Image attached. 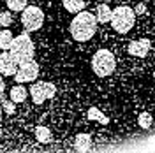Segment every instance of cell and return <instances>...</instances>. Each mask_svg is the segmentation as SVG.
Here are the masks:
<instances>
[{
	"label": "cell",
	"instance_id": "cell-8",
	"mask_svg": "<svg viewBox=\"0 0 155 153\" xmlns=\"http://www.w3.org/2000/svg\"><path fill=\"white\" fill-rule=\"evenodd\" d=\"M18 65L19 62L12 57L11 51L9 53H5V51L0 53V74L2 76H14L18 70Z\"/></svg>",
	"mask_w": 155,
	"mask_h": 153
},
{
	"label": "cell",
	"instance_id": "cell-4",
	"mask_svg": "<svg viewBox=\"0 0 155 153\" xmlns=\"http://www.w3.org/2000/svg\"><path fill=\"white\" fill-rule=\"evenodd\" d=\"M9 51L12 53V57L18 62H25V60L34 58L35 46H34V41L30 39L28 34H21V35L12 39V44H11Z\"/></svg>",
	"mask_w": 155,
	"mask_h": 153
},
{
	"label": "cell",
	"instance_id": "cell-1",
	"mask_svg": "<svg viewBox=\"0 0 155 153\" xmlns=\"http://www.w3.org/2000/svg\"><path fill=\"white\" fill-rule=\"evenodd\" d=\"M71 35L74 41L78 42H87L90 39L95 35L97 32V18L92 14V12H88V11H79L74 19L71 21Z\"/></svg>",
	"mask_w": 155,
	"mask_h": 153
},
{
	"label": "cell",
	"instance_id": "cell-10",
	"mask_svg": "<svg viewBox=\"0 0 155 153\" xmlns=\"http://www.w3.org/2000/svg\"><path fill=\"white\" fill-rule=\"evenodd\" d=\"M9 97H11V100H12V102H16V104L25 102V100H27V97H28V90L19 83V85H16V86H12V88H11Z\"/></svg>",
	"mask_w": 155,
	"mask_h": 153
},
{
	"label": "cell",
	"instance_id": "cell-3",
	"mask_svg": "<svg viewBox=\"0 0 155 153\" xmlns=\"http://www.w3.org/2000/svg\"><path fill=\"white\" fill-rule=\"evenodd\" d=\"M136 23V12L129 5H120L111 14V27L118 34H127Z\"/></svg>",
	"mask_w": 155,
	"mask_h": 153
},
{
	"label": "cell",
	"instance_id": "cell-15",
	"mask_svg": "<svg viewBox=\"0 0 155 153\" xmlns=\"http://www.w3.org/2000/svg\"><path fill=\"white\" fill-rule=\"evenodd\" d=\"M64 7L69 12H79L85 9V0H64Z\"/></svg>",
	"mask_w": 155,
	"mask_h": 153
},
{
	"label": "cell",
	"instance_id": "cell-12",
	"mask_svg": "<svg viewBox=\"0 0 155 153\" xmlns=\"http://www.w3.org/2000/svg\"><path fill=\"white\" fill-rule=\"evenodd\" d=\"M111 14H113L111 7L106 5V4H101L97 7V14H95L97 23H107V21H111Z\"/></svg>",
	"mask_w": 155,
	"mask_h": 153
},
{
	"label": "cell",
	"instance_id": "cell-24",
	"mask_svg": "<svg viewBox=\"0 0 155 153\" xmlns=\"http://www.w3.org/2000/svg\"><path fill=\"white\" fill-rule=\"evenodd\" d=\"M153 79H155V70H153Z\"/></svg>",
	"mask_w": 155,
	"mask_h": 153
},
{
	"label": "cell",
	"instance_id": "cell-16",
	"mask_svg": "<svg viewBox=\"0 0 155 153\" xmlns=\"http://www.w3.org/2000/svg\"><path fill=\"white\" fill-rule=\"evenodd\" d=\"M87 118L88 120H97V122H102V123H109V118L106 115H102L97 107H92V109H88L87 113Z\"/></svg>",
	"mask_w": 155,
	"mask_h": 153
},
{
	"label": "cell",
	"instance_id": "cell-6",
	"mask_svg": "<svg viewBox=\"0 0 155 153\" xmlns=\"http://www.w3.org/2000/svg\"><path fill=\"white\" fill-rule=\"evenodd\" d=\"M57 93V86L48 81H37L30 86V97L35 104H42L44 100H49Z\"/></svg>",
	"mask_w": 155,
	"mask_h": 153
},
{
	"label": "cell",
	"instance_id": "cell-2",
	"mask_svg": "<svg viewBox=\"0 0 155 153\" xmlns=\"http://www.w3.org/2000/svg\"><path fill=\"white\" fill-rule=\"evenodd\" d=\"M116 60L109 49H99L92 58V69L99 77H107L115 72Z\"/></svg>",
	"mask_w": 155,
	"mask_h": 153
},
{
	"label": "cell",
	"instance_id": "cell-14",
	"mask_svg": "<svg viewBox=\"0 0 155 153\" xmlns=\"http://www.w3.org/2000/svg\"><path fill=\"white\" fill-rule=\"evenodd\" d=\"M35 139H37L39 143H44V144H48L51 143V139H53V135H51V132H49V129L48 127H37L35 129Z\"/></svg>",
	"mask_w": 155,
	"mask_h": 153
},
{
	"label": "cell",
	"instance_id": "cell-7",
	"mask_svg": "<svg viewBox=\"0 0 155 153\" xmlns=\"http://www.w3.org/2000/svg\"><path fill=\"white\" fill-rule=\"evenodd\" d=\"M39 76V63L30 58V60H25V62H19L18 70H16V81L18 83H30V81H35Z\"/></svg>",
	"mask_w": 155,
	"mask_h": 153
},
{
	"label": "cell",
	"instance_id": "cell-18",
	"mask_svg": "<svg viewBox=\"0 0 155 153\" xmlns=\"http://www.w3.org/2000/svg\"><path fill=\"white\" fill-rule=\"evenodd\" d=\"M28 5V0H7L9 11H23Z\"/></svg>",
	"mask_w": 155,
	"mask_h": 153
},
{
	"label": "cell",
	"instance_id": "cell-11",
	"mask_svg": "<svg viewBox=\"0 0 155 153\" xmlns=\"http://www.w3.org/2000/svg\"><path fill=\"white\" fill-rule=\"evenodd\" d=\"M92 148V137L88 134H79L74 139V150L78 151H88Z\"/></svg>",
	"mask_w": 155,
	"mask_h": 153
},
{
	"label": "cell",
	"instance_id": "cell-17",
	"mask_svg": "<svg viewBox=\"0 0 155 153\" xmlns=\"http://www.w3.org/2000/svg\"><path fill=\"white\" fill-rule=\"evenodd\" d=\"M137 123H139L141 129H150L152 123H153V118H152L150 113H141V115L137 116Z\"/></svg>",
	"mask_w": 155,
	"mask_h": 153
},
{
	"label": "cell",
	"instance_id": "cell-23",
	"mask_svg": "<svg viewBox=\"0 0 155 153\" xmlns=\"http://www.w3.org/2000/svg\"><path fill=\"white\" fill-rule=\"evenodd\" d=\"M2 113H4V111H2V106H0V123H2Z\"/></svg>",
	"mask_w": 155,
	"mask_h": 153
},
{
	"label": "cell",
	"instance_id": "cell-22",
	"mask_svg": "<svg viewBox=\"0 0 155 153\" xmlns=\"http://www.w3.org/2000/svg\"><path fill=\"white\" fill-rule=\"evenodd\" d=\"M4 90H5V83H4L2 74H0V99H2V95H4Z\"/></svg>",
	"mask_w": 155,
	"mask_h": 153
},
{
	"label": "cell",
	"instance_id": "cell-5",
	"mask_svg": "<svg viewBox=\"0 0 155 153\" xmlns=\"http://www.w3.org/2000/svg\"><path fill=\"white\" fill-rule=\"evenodd\" d=\"M21 23L27 32H35L44 25V12L35 5H27L21 11Z\"/></svg>",
	"mask_w": 155,
	"mask_h": 153
},
{
	"label": "cell",
	"instance_id": "cell-21",
	"mask_svg": "<svg viewBox=\"0 0 155 153\" xmlns=\"http://www.w3.org/2000/svg\"><path fill=\"white\" fill-rule=\"evenodd\" d=\"M134 12H136V14H145V12H146V5H145V4H137V5H136V9H134Z\"/></svg>",
	"mask_w": 155,
	"mask_h": 153
},
{
	"label": "cell",
	"instance_id": "cell-13",
	"mask_svg": "<svg viewBox=\"0 0 155 153\" xmlns=\"http://www.w3.org/2000/svg\"><path fill=\"white\" fill-rule=\"evenodd\" d=\"M12 39H14V35L11 34V30L0 28V49L2 51H7L11 48V44H12Z\"/></svg>",
	"mask_w": 155,
	"mask_h": 153
},
{
	"label": "cell",
	"instance_id": "cell-20",
	"mask_svg": "<svg viewBox=\"0 0 155 153\" xmlns=\"http://www.w3.org/2000/svg\"><path fill=\"white\" fill-rule=\"evenodd\" d=\"M2 111L5 115H12L16 111V102H12V100H2Z\"/></svg>",
	"mask_w": 155,
	"mask_h": 153
},
{
	"label": "cell",
	"instance_id": "cell-19",
	"mask_svg": "<svg viewBox=\"0 0 155 153\" xmlns=\"http://www.w3.org/2000/svg\"><path fill=\"white\" fill-rule=\"evenodd\" d=\"M12 21H14V18H12V14H11V11H2L0 12V25L2 27H11L12 25Z\"/></svg>",
	"mask_w": 155,
	"mask_h": 153
},
{
	"label": "cell",
	"instance_id": "cell-9",
	"mask_svg": "<svg viewBox=\"0 0 155 153\" xmlns=\"http://www.w3.org/2000/svg\"><path fill=\"white\" fill-rule=\"evenodd\" d=\"M150 48H152V44H150L148 39H136V41H132L129 44V55L143 58L150 53Z\"/></svg>",
	"mask_w": 155,
	"mask_h": 153
}]
</instances>
